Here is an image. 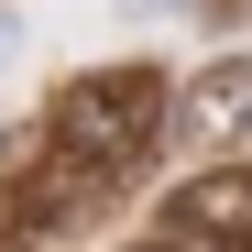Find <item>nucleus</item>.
<instances>
[{"label":"nucleus","instance_id":"f257e3e1","mask_svg":"<svg viewBox=\"0 0 252 252\" xmlns=\"http://www.w3.org/2000/svg\"><path fill=\"white\" fill-rule=\"evenodd\" d=\"M164 132V77L154 66H99V77H77V88H55V143H44V176L55 187H33L22 197V220L33 230H66L77 208H99L121 187V164H143Z\"/></svg>","mask_w":252,"mask_h":252},{"label":"nucleus","instance_id":"f03ea898","mask_svg":"<svg viewBox=\"0 0 252 252\" xmlns=\"http://www.w3.org/2000/svg\"><path fill=\"white\" fill-rule=\"evenodd\" d=\"M164 241L176 252H252V176L220 164V176H187L164 197Z\"/></svg>","mask_w":252,"mask_h":252},{"label":"nucleus","instance_id":"7ed1b4c3","mask_svg":"<svg viewBox=\"0 0 252 252\" xmlns=\"http://www.w3.org/2000/svg\"><path fill=\"white\" fill-rule=\"evenodd\" d=\"M187 132H197V143L252 132V66H241V55H230V66H208L197 88H187Z\"/></svg>","mask_w":252,"mask_h":252},{"label":"nucleus","instance_id":"20e7f679","mask_svg":"<svg viewBox=\"0 0 252 252\" xmlns=\"http://www.w3.org/2000/svg\"><path fill=\"white\" fill-rule=\"evenodd\" d=\"M121 11H176V0H121Z\"/></svg>","mask_w":252,"mask_h":252},{"label":"nucleus","instance_id":"39448f33","mask_svg":"<svg viewBox=\"0 0 252 252\" xmlns=\"http://www.w3.org/2000/svg\"><path fill=\"white\" fill-rule=\"evenodd\" d=\"M132 252H176V241H132Z\"/></svg>","mask_w":252,"mask_h":252}]
</instances>
